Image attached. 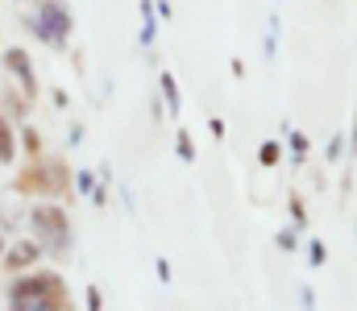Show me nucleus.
Here are the masks:
<instances>
[{"label": "nucleus", "instance_id": "obj_6", "mask_svg": "<svg viewBox=\"0 0 357 311\" xmlns=\"http://www.w3.org/2000/svg\"><path fill=\"white\" fill-rule=\"evenodd\" d=\"M162 96H167V104H171V112H178V83H175V75H162Z\"/></svg>", "mask_w": 357, "mask_h": 311}, {"label": "nucleus", "instance_id": "obj_14", "mask_svg": "<svg viewBox=\"0 0 357 311\" xmlns=\"http://www.w3.org/2000/svg\"><path fill=\"white\" fill-rule=\"evenodd\" d=\"M291 212H295V220H299V224L307 220V212H303V204H299V200H291Z\"/></svg>", "mask_w": 357, "mask_h": 311}, {"label": "nucleus", "instance_id": "obj_12", "mask_svg": "<svg viewBox=\"0 0 357 311\" xmlns=\"http://www.w3.org/2000/svg\"><path fill=\"white\" fill-rule=\"evenodd\" d=\"M25 145H29V154H38V150H42V141H38V133H33V129H25Z\"/></svg>", "mask_w": 357, "mask_h": 311}, {"label": "nucleus", "instance_id": "obj_8", "mask_svg": "<svg viewBox=\"0 0 357 311\" xmlns=\"http://www.w3.org/2000/svg\"><path fill=\"white\" fill-rule=\"evenodd\" d=\"M258 162H262V166H274V162H278V145H274V141H266V145L258 150Z\"/></svg>", "mask_w": 357, "mask_h": 311}, {"label": "nucleus", "instance_id": "obj_3", "mask_svg": "<svg viewBox=\"0 0 357 311\" xmlns=\"http://www.w3.org/2000/svg\"><path fill=\"white\" fill-rule=\"evenodd\" d=\"M33 224H38L42 245H50V249H67L71 232H67V216H63L59 207H38V212H33Z\"/></svg>", "mask_w": 357, "mask_h": 311}, {"label": "nucleus", "instance_id": "obj_7", "mask_svg": "<svg viewBox=\"0 0 357 311\" xmlns=\"http://www.w3.org/2000/svg\"><path fill=\"white\" fill-rule=\"evenodd\" d=\"M0 158H4V162L13 158V129H8L4 120H0Z\"/></svg>", "mask_w": 357, "mask_h": 311}, {"label": "nucleus", "instance_id": "obj_13", "mask_svg": "<svg viewBox=\"0 0 357 311\" xmlns=\"http://www.w3.org/2000/svg\"><path fill=\"white\" fill-rule=\"evenodd\" d=\"M100 308H104V299H100V291L91 287V291H88V311H100Z\"/></svg>", "mask_w": 357, "mask_h": 311}, {"label": "nucleus", "instance_id": "obj_4", "mask_svg": "<svg viewBox=\"0 0 357 311\" xmlns=\"http://www.w3.org/2000/svg\"><path fill=\"white\" fill-rule=\"evenodd\" d=\"M4 67L25 83V96H38V79H33V71H29V54H25V50H8V54H4Z\"/></svg>", "mask_w": 357, "mask_h": 311}, {"label": "nucleus", "instance_id": "obj_2", "mask_svg": "<svg viewBox=\"0 0 357 311\" xmlns=\"http://www.w3.org/2000/svg\"><path fill=\"white\" fill-rule=\"evenodd\" d=\"M42 42H50V46H63L67 42V33H71V13L59 4V0H46L42 4V13L33 17V21H25Z\"/></svg>", "mask_w": 357, "mask_h": 311}, {"label": "nucleus", "instance_id": "obj_10", "mask_svg": "<svg viewBox=\"0 0 357 311\" xmlns=\"http://www.w3.org/2000/svg\"><path fill=\"white\" fill-rule=\"evenodd\" d=\"M291 150H295L299 162H303V154H307V137H303V133H291Z\"/></svg>", "mask_w": 357, "mask_h": 311}, {"label": "nucleus", "instance_id": "obj_9", "mask_svg": "<svg viewBox=\"0 0 357 311\" xmlns=\"http://www.w3.org/2000/svg\"><path fill=\"white\" fill-rule=\"evenodd\" d=\"M178 158H187V162L195 158V150H191V137H187V133H178Z\"/></svg>", "mask_w": 357, "mask_h": 311}, {"label": "nucleus", "instance_id": "obj_5", "mask_svg": "<svg viewBox=\"0 0 357 311\" xmlns=\"http://www.w3.org/2000/svg\"><path fill=\"white\" fill-rule=\"evenodd\" d=\"M38 249H42V245H33V241H21V245L8 253V266H13V270H25V266L38 257Z\"/></svg>", "mask_w": 357, "mask_h": 311}, {"label": "nucleus", "instance_id": "obj_15", "mask_svg": "<svg viewBox=\"0 0 357 311\" xmlns=\"http://www.w3.org/2000/svg\"><path fill=\"white\" fill-rule=\"evenodd\" d=\"M354 145H357V125H354Z\"/></svg>", "mask_w": 357, "mask_h": 311}, {"label": "nucleus", "instance_id": "obj_1", "mask_svg": "<svg viewBox=\"0 0 357 311\" xmlns=\"http://www.w3.org/2000/svg\"><path fill=\"white\" fill-rule=\"evenodd\" d=\"M59 291H63V282L54 274L21 278L8 291V303H13V311H59Z\"/></svg>", "mask_w": 357, "mask_h": 311}, {"label": "nucleus", "instance_id": "obj_16", "mask_svg": "<svg viewBox=\"0 0 357 311\" xmlns=\"http://www.w3.org/2000/svg\"><path fill=\"white\" fill-rule=\"evenodd\" d=\"M0 249H4V245H0Z\"/></svg>", "mask_w": 357, "mask_h": 311}, {"label": "nucleus", "instance_id": "obj_11", "mask_svg": "<svg viewBox=\"0 0 357 311\" xmlns=\"http://www.w3.org/2000/svg\"><path fill=\"white\" fill-rule=\"evenodd\" d=\"M312 266H324V245L320 241H312V257H307Z\"/></svg>", "mask_w": 357, "mask_h": 311}]
</instances>
